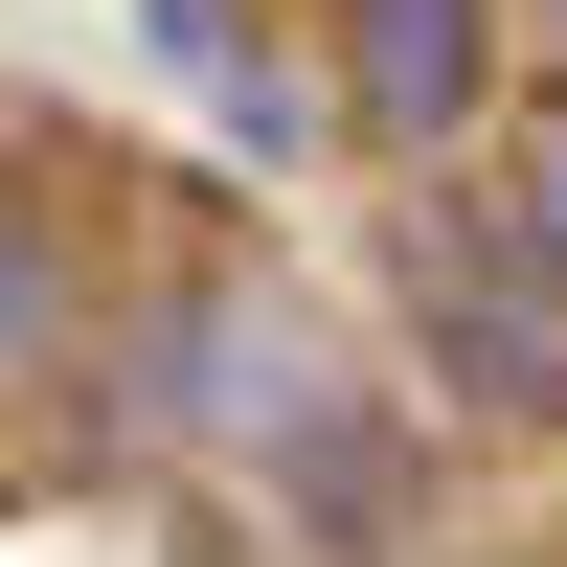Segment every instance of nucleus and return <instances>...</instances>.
Masks as SVG:
<instances>
[{"instance_id": "3", "label": "nucleus", "mask_w": 567, "mask_h": 567, "mask_svg": "<svg viewBox=\"0 0 567 567\" xmlns=\"http://www.w3.org/2000/svg\"><path fill=\"white\" fill-rule=\"evenodd\" d=\"M341 136L363 159H454L477 136V91H499V0H341Z\"/></svg>"}, {"instance_id": "4", "label": "nucleus", "mask_w": 567, "mask_h": 567, "mask_svg": "<svg viewBox=\"0 0 567 567\" xmlns=\"http://www.w3.org/2000/svg\"><path fill=\"white\" fill-rule=\"evenodd\" d=\"M69 341H91V227H69V182L0 159V386H45Z\"/></svg>"}, {"instance_id": "6", "label": "nucleus", "mask_w": 567, "mask_h": 567, "mask_svg": "<svg viewBox=\"0 0 567 567\" xmlns=\"http://www.w3.org/2000/svg\"><path fill=\"white\" fill-rule=\"evenodd\" d=\"M499 205H523V250L567 272V91H545V114H523V159H499Z\"/></svg>"}, {"instance_id": "7", "label": "nucleus", "mask_w": 567, "mask_h": 567, "mask_svg": "<svg viewBox=\"0 0 567 567\" xmlns=\"http://www.w3.org/2000/svg\"><path fill=\"white\" fill-rule=\"evenodd\" d=\"M477 567H523V545H477Z\"/></svg>"}, {"instance_id": "1", "label": "nucleus", "mask_w": 567, "mask_h": 567, "mask_svg": "<svg viewBox=\"0 0 567 567\" xmlns=\"http://www.w3.org/2000/svg\"><path fill=\"white\" fill-rule=\"evenodd\" d=\"M159 432L227 454L250 499H296L318 545H386V523H409V432H386V386L341 363V318H318L296 272H182V318H159Z\"/></svg>"}, {"instance_id": "8", "label": "nucleus", "mask_w": 567, "mask_h": 567, "mask_svg": "<svg viewBox=\"0 0 567 567\" xmlns=\"http://www.w3.org/2000/svg\"><path fill=\"white\" fill-rule=\"evenodd\" d=\"M545 23H567V0H545Z\"/></svg>"}, {"instance_id": "2", "label": "nucleus", "mask_w": 567, "mask_h": 567, "mask_svg": "<svg viewBox=\"0 0 567 567\" xmlns=\"http://www.w3.org/2000/svg\"><path fill=\"white\" fill-rule=\"evenodd\" d=\"M409 341L477 432H567V272L523 250V205H409Z\"/></svg>"}, {"instance_id": "5", "label": "nucleus", "mask_w": 567, "mask_h": 567, "mask_svg": "<svg viewBox=\"0 0 567 567\" xmlns=\"http://www.w3.org/2000/svg\"><path fill=\"white\" fill-rule=\"evenodd\" d=\"M159 69H205L250 159H296V69H272V45H250V0H159Z\"/></svg>"}]
</instances>
